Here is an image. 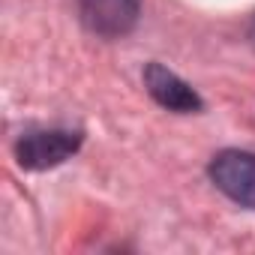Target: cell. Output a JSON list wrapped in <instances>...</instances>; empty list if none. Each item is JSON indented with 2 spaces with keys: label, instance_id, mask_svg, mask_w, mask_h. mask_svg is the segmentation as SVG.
<instances>
[{
  "label": "cell",
  "instance_id": "cell-1",
  "mask_svg": "<svg viewBox=\"0 0 255 255\" xmlns=\"http://www.w3.org/2000/svg\"><path fill=\"white\" fill-rule=\"evenodd\" d=\"M207 174L213 180V186L228 195L234 204L255 210V153L249 150H219L210 165Z\"/></svg>",
  "mask_w": 255,
  "mask_h": 255
},
{
  "label": "cell",
  "instance_id": "cell-2",
  "mask_svg": "<svg viewBox=\"0 0 255 255\" xmlns=\"http://www.w3.org/2000/svg\"><path fill=\"white\" fill-rule=\"evenodd\" d=\"M81 147V132L72 129H39L27 132L15 144V159L27 171H45L66 162Z\"/></svg>",
  "mask_w": 255,
  "mask_h": 255
},
{
  "label": "cell",
  "instance_id": "cell-3",
  "mask_svg": "<svg viewBox=\"0 0 255 255\" xmlns=\"http://www.w3.org/2000/svg\"><path fill=\"white\" fill-rule=\"evenodd\" d=\"M78 12L90 33L102 39H120L135 27L141 0H78Z\"/></svg>",
  "mask_w": 255,
  "mask_h": 255
},
{
  "label": "cell",
  "instance_id": "cell-4",
  "mask_svg": "<svg viewBox=\"0 0 255 255\" xmlns=\"http://www.w3.org/2000/svg\"><path fill=\"white\" fill-rule=\"evenodd\" d=\"M144 87L168 111H177V114L201 111V96L183 78H177L171 69H165L162 63H147L144 66Z\"/></svg>",
  "mask_w": 255,
  "mask_h": 255
},
{
  "label": "cell",
  "instance_id": "cell-5",
  "mask_svg": "<svg viewBox=\"0 0 255 255\" xmlns=\"http://www.w3.org/2000/svg\"><path fill=\"white\" fill-rule=\"evenodd\" d=\"M249 39H252V45H255V18H252V27H249Z\"/></svg>",
  "mask_w": 255,
  "mask_h": 255
}]
</instances>
